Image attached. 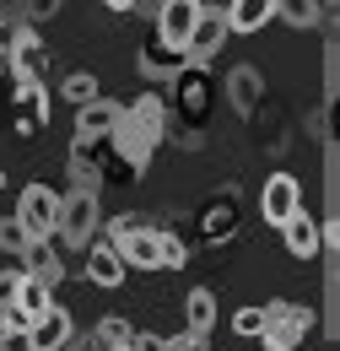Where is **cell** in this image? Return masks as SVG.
Masks as SVG:
<instances>
[{
    "label": "cell",
    "instance_id": "obj_1",
    "mask_svg": "<svg viewBox=\"0 0 340 351\" xmlns=\"http://www.w3.org/2000/svg\"><path fill=\"white\" fill-rule=\"evenodd\" d=\"M162 135H168V103H162L157 92H146V97H135V103L119 108V119H114V130H108V146H114L125 178L146 173V162H151V152L162 146Z\"/></svg>",
    "mask_w": 340,
    "mask_h": 351
},
{
    "label": "cell",
    "instance_id": "obj_2",
    "mask_svg": "<svg viewBox=\"0 0 340 351\" xmlns=\"http://www.w3.org/2000/svg\"><path fill=\"white\" fill-rule=\"evenodd\" d=\"M0 60H5V76H11V87H16V92H43V60H49V44L33 33V22L16 27V33H5Z\"/></svg>",
    "mask_w": 340,
    "mask_h": 351
},
{
    "label": "cell",
    "instance_id": "obj_3",
    "mask_svg": "<svg viewBox=\"0 0 340 351\" xmlns=\"http://www.w3.org/2000/svg\"><path fill=\"white\" fill-rule=\"evenodd\" d=\"M108 243H114V254L125 260V270H162V232H157V227H146V221L114 217Z\"/></svg>",
    "mask_w": 340,
    "mask_h": 351
},
{
    "label": "cell",
    "instance_id": "obj_4",
    "mask_svg": "<svg viewBox=\"0 0 340 351\" xmlns=\"http://www.w3.org/2000/svg\"><path fill=\"white\" fill-rule=\"evenodd\" d=\"M308 330H313V308L276 298V303H265V324H259L254 341L265 351H298L302 341H308Z\"/></svg>",
    "mask_w": 340,
    "mask_h": 351
},
{
    "label": "cell",
    "instance_id": "obj_5",
    "mask_svg": "<svg viewBox=\"0 0 340 351\" xmlns=\"http://www.w3.org/2000/svg\"><path fill=\"white\" fill-rule=\"evenodd\" d=\"M11 217L22 221V232H27L33 243H54V232H60V189L27 184V189L16 195V211H11Z\"/></svg>",
    "mask_w": 340,
    "mask_h": 351
},
{
    "label": "cell",
    "instance_id": "obj_6",
    "mask_svg": "<svg viewBox=\"0 0 340 351\" xmlns=\"http://www.w3.org/2000/svg\"><path fill=\"white\" fill-rule=\"evenodd\" d=\"M97 221H103V211H97V195H82V189H65L60 195V243H71V249H86L92 238H97Z\"/></svg>",
    "mask_w": 340,
    "mask_h": 351
},
{
    "label": "cell",
    "instance_id": "obj_7",
    "mask_svg": "<svg viewBox=\"0 0 340 351\" xmlns=\"http://www.w3.org/2000/svg\"><path fill=\"white\" fill-rule=\"evenodd\" d=\"M298 211H302V184L292 173H270L265 189H259V217L270 221V227H281V221H292Z\"/></svg>",
    "mask_w": 340,
    "mask_h": 351
},
{
    "label": "cell",
    "instance_id": "obj_8",
    "mask_svg": "<svg viewBox=\"0 0 340 351\" xmlns=\"http://www.w3.org/2000/svg\"><path fill=\"white\" fill-rule=\"evenodd\" d=\"M195 22H200V0H162L157 16H151V33H157L162 44L184 49L189 33H195Z\"/></svg>",
    "mask_w": 340,
    "mask_h": 351
},
{
    "label": "cell",
    "instance_id": "obj_9",
    "mask_svg": "<svg viewBox=\"0 0 340 351\" xmlns=\"http://www.w3.org/2000/svg\"><path fill=\"white\" fill-rule=\"evenodd\" d=\"M71 335H76V324H71V313H65L60 303H49L38 319L22 330L27 351H65V341H71Z\"/></svg>",
    "mask_w": 340,
    "mask_h": 351
},
{
    "label": "cell",
    "instance_id": "obj_10",
    "mask_svg": "<svg viewBox=\"0 0 340 351\" xmlns=\"http://www.w3.org/2000/svg\"><path fill=\"white\" fill-rule=\"evenodd\" d=\"M221 44H227V16L211 11V5H200V22H195V33H189V44H184V60H189V65H206V60L221 54Z\"/></svg>",
    "mask_w": 340,
    "mask_h": 351
},
{
    "label": "cell",
    "instance_id": "obj_11",
    "mask_svg": "<svg viewBox=\"0 0 340 351\" xmlns=\"http://www.w3.org/2000/svg\"><path fill=\"white\" fill-rule=\"evenodd\" d=\"M232 232H238V195L221 189V195H211V200L200 206V238H206V243H227Z\"/></svg>",
    "mask_w": 340,
    "mask_h": 351
},
{
    "label": "cell",
    "instance_id": "obj_12",
    "mask_svg": "<svg viewBox=\"0 0 340 351\" xmlns=\"http://www.w3.org/2000/svg\"><path fill=\"white\" fill-rule=\"evenodd\" d=\"M135 65H141V76H151V82H173L189 60H184V49H173V44H162L157 33L146 38V44L135 49Z\"/></svg>",
    "mask_w": 340,
    "mask_h": 351
},
{
    "label": "cell",
    "instance_id": "obj_13",
    "mask_svg": "<svg viewBox=\"0 0 340 351\" xmlns=\"http://www.w3.org/2000/svg\"><path fill=\"white\" fill-rule=\"evenodd\" d=\"M119 108H125V103H114V97H103V92H97L92 103H82V108H76V141H92V146L108 141L114 119H119Z\"/></svg>",
    "mask_w": 340,
    "mask_h": 351
},
{
    "label": "cell",
    "instance_id": "obj_14",
    "mask_svg": "<svg viewBox=\"0 0 340 351\" xmlns=\"http://www.w3.org/2000/svg\"><path fill=\"white\" fill-rule=\"evenodd\" d=\"M65 178H71V189H82V195H103V168H97V146H92V141H71Z\"/></svg>",
    "mask_w": 340,
    "mask_h": 351
},
{
    "label": "cell",
    "instance_id": "obj_15",
    "mask_svg": "<svg viewBox=\"0 0 340 351\" xmlns=\"http://www.w3.org/2000/svg\"><path fill=\"white\" fill-rule=\"evenodd\" d=\"M281 238H287V254L292 260H319L324 254V227L313 217H302V211L292 221H281Z\"/></svg>",
    "mask_w": 340,
    "mask_h": 351
},
{
    "label": "cell",
    "instance_id": "obj_16",
    "mask_svg": "<svg viewBox=\"0 0 340 351\" xmlns=\"http://www.w3.org/2000/svg\"><path fill=\"white\" fill-rule=\"evenodd\" d=\"M227 103H232L243 119H254V114H259V103H265V82H259L254 65H238V71L227 76Z\"/></svg>",
    "mask_w": 340,
    "mask_h": 351
},
{
    "label": "cell",
    "instance_id": "obj_17",
    "mask_svg": "<svg viewBox=\"0 0 340 351\" xmlns=\"http://www.w3.org/2000/svg\"><path fill=\"white\" fill-rule=\"evenodd\" d=\"M86 281H92V287H108V292L125 281V260L114 254V243H108V238H103V243H97V238L86 243Z\"/></svg>",
    "mask_w": 340,
    "mask_h": 351
},
{
    "label": "cell",
    "instance_id": "obj_18",
    "mask_svg": "<svg viewBox=\"0 0 340 351\" xmlns=\"http://www.w3.org/2000/svg\"><path fill=\"white\" fill-rule=\"evenodd\" d=\"M227 33H259L276 16V0H227Z\"/></svg>",
    "mask_w": 340,
    "mask_h": 351
},
{
    "label": "cell",
    "instance_id": "obj_19",
    "mask_svg": "<svg viewBox=\"0 0 340 351\" xmlns=\"http://www.w3.org/2000/svg\"><path fill=\"white\" fill-rule=\"evenodd\" d=\"M16 265H22V270H27V276H33L38 287H49V292H54V287L65 281V260H60V254H54L49 243H33V249H27V254H22Z\"/></svg>",
    "mask_w": 340,
    "mask_h": 351
},
{
    "label": "cell",
    "instance_id": "obj_20",
    "mask_svg": "<svg viewBox=\"0 0 340 351\" xmlns=\"http://www.w3.org/2000/svg\"><path fill=\"white\" fill-rule=\"evenodd\" d=\"M184 324H189L195 335H211V324H216V292L211 287H195V292L184 298Z\"/></svg>",
    "mask_w": 340,
    "mask_h": 351
},
{
    "label": "cell",
    "instance_id": "obj_21",
    "mask_svg": "<svg viewBox=\"0 0 340 351\" xmlns=\"http://www.w3.org/2000/svg\"><path fill=\"white\" fill-rule=\"evenodd\" d=\"M276 16L308 33V27H319V0H276Z\"/></svg>",
    "mask_w": 340,
    "mask_h": 351
},
{
    "label": "cell",
    "instance_id": "obj_22",
    "mask_svg": "<svg viewBox=\"0 0 340 351\" xmlns=\"http://www.w3.org/2000/svg\"><path fill=\"white\" fill-rule=\"evenodd\" d=\"M27 249H33V238L22 232V221H16V217H0V254H5V260H22Z\"/></svg>",
    "mask_w": 340,
    "mask_h": 351
},
{
    "label": "cell",
    "instance_id": "obj_23",
    "mask_svg": "<svg viewBox=\"0 0 340 351\" xmlns=\"http://www.w3.org/2000/svg\"><path fill=\"white\" fill-rule=\"evenodd\" d=\"M60 92L82 108V103H92V97H97V76H92V71H71V76L60 82Z\"/></svg>",
    "mask_w": 340,
    "mask_h": 351
},
{
    "label": "cell",
    "instance_id": "obj_24",
    "mask_svg": "<svg viewBox=\"0 0 340 351\" xmlns=\"http://www.w3.org/2000/svg\"><path fill=\"white\" fill-rule=\"evenodd\" d=\"M259 324H265V308H259V303H243L238 313H232V330H238L243 341H254V335H259Z\"/></svg>",
    "mask_w": 340,
    "mask_h": 351
},
{
    "label": "cell",
    "instance_id": "obj_25",
    "mask_svg": "<svg viewBox=\"0 0 340 351\" xmlns=\"http://www.w3.org/2000/svg\"><path fill=\"white\" fill-rule=\"evenodd\" d=\"M189 265V243L178 232H162V270H184Z\"/></svg>",
    "mask_w": 340,
    "mask_h": 351
},
{
    "label": "cell",
    "instance_id": "obj_26",
    "mask_svg": "<svg viewBox=\"0 0 340 351\" xmlns=\"http://www.w3.org/2000/svg\"><path fill=\"white\" fill-rule=\"evenodd\" d=\"M162 351H206V335H195V330H184V335H173V341H162Z\"/></svg>",
    "mask_w": 340,
    "mask_h": 351
},
{
    "label": "cell",
    "instance_id": "obj_27",
    "mask_svg": "<svg viewBox=\"0 0 340 351\" xmlns=\"http://www.w3.org/2000/svg\"><path fill=\"white\" fill-rule=\"evenodd\" d=\"M65 0H27V22H43V16H54Z\"/></svg>",
    "mask_w": 340,
    "mask_h": 351
},
{
    "label": "cell",
    "instance_id": "obj_28",
    "mask_svg": "<svg viewBox=\"0 0 340 351\" xmlns=\"http://www.w3.org/2000/svg\"><path fill=\"white\" fill-rule=\"evenodd\" d=\"M130 351H162V335H151V330H135V335H130Z\"/></svg>",
    "mask_w": 340,
    "mask_h": 351
},
{
    "label": "cell",
    "instance_id": "obj_29",
    "mask_svg": "<svg viewBox=\"0 0 340 351\" xmlns=\"http://www.w3.org/2000/svg\"><path fill=\"white\" fill-rule=\"evenodd\" d=\"M16 281H22V265H11V270H0V303L16 292Z\"/></svg>",
    "mask_w": 340,
    "mask_h": 351
},
{
    "label": "cell",
    "instance_id": "obj_30",
    "mask_svg": "<svg viewBox=\"0 0 340 351\" xmlns=\"http://www.w3.org/2000/svg\"><path fill=\"white\" fill-rule=\"evenodd\" d=\"M157 5H162V0H135V11H146V16H157Z\"/></svg>",
    "mask_w": 340,
    "mask_h": 351
},
{
    "label": "cell",
    "instance_id": "obj_31",
    "mask_svg": "<svg viewBox=\"0 0 340 351\" xmlns=\"http://www.w3.org/2000/svg\"><path fill=\"white\" fill-rule=\"evenodd\" d=\"M108 11H135V0H103Z\"/></svg>",
    "mask_w": 340,
    "mask_h": 351
},
{
    "label": "cell",
    "instance_id": "obj_32",
    "mask_svg": "<svg viewBox=\"0 0 340 351\" xmlns=\"http://www.w3.org/2000/svg\"><path fill=\"white\" fill-rule=\"evenodd\" d=\"M0 49H5V16H0Z\"/></svg>",
    "mask_w": 340,
    "mask_h": 351
},
{
    "label": "cell",
    "instance_id": "obj_33",
    "mask_svg": "<svg viewBox=\"0 0 340 351\" xmlns=\"http://www.w3.org/2000/svg\"><path fill=\"white\" fill-rule=\"evenodd\" d=\"M0 184H5V168H0Z\"/></svg>",
    "mask_w": 340,
    "mask_h": 351
},
{
    "label": "cell",
    "instance_id": "obj_34",
    "mask_svg": "<svg viewBox=\"0 0 340 351\" xmlns=\"http://www.w3.org/2000/svg\"><path fill=\"white\" fill-rule=\"evenodd\" d=\"M0 5H5V0H0Z\"/></svg>",
    "mask_w": 340,
    "mask_h": 351
}]
</instances>
